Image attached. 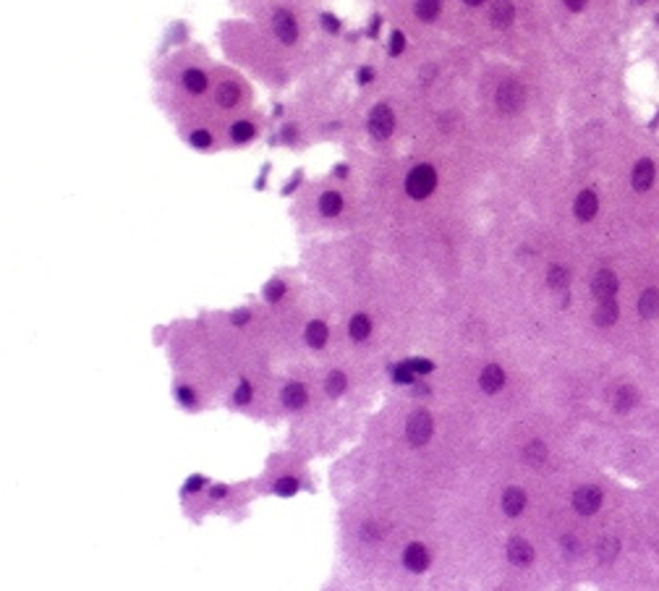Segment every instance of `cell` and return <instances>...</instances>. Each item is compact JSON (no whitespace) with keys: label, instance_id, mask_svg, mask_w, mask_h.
<instances>
[{"label":"cell","instance_id":"cell-1","mask_svg":"<svg viewBox=\"0 0 659 591\" xmlns=\"http://www.w3.org/2000/svg\"><path fill=\"white\" fill-rule=\"evenodd\" d=\"M437 186V173L432 165H416L406 178V191L411 199H427Z\"/></svg>","mask_w":659,"mask_h":591},{"label":"cell","instance_id":"cell-2","mask_svg":"<svg viewBox=\"0 0 659 591\" xmlns=\"http://www.w3.org/2000/svg\"><path fill=\"white\" fill-rule=\"evenodd\" d=\"M432 429H434V424H432V416L427 414V411H413V414L408 416V421H406V437H408V443L416 445V447L429 443Z\"/></svg>","mask_w":659,"mask_h":591},{"label":"cell","instance_id":"cell-3","mask_svg":"<svg viewBox=\"0 0 659 591\" xmlns=\"http://www.w3.org/2000/svg\"><path fill=\"white\" fill-rule=\"evenodd\" d=\"M523 100H526V92H523L521 82L508 79V82L500 84V89H497V108L503 113H518L523 108Z\"/></svg>","mask_w":659,"mask_h":591},{"label":"cell","instance_id":"cell-4","mask_svg":"<svg viewBox=\"0 0 659 591\" xmlns=\"http://www.w3.org/2000/svg\"><path fill=\"white\" fill-rule=\"evenodd\" d=\"M573 508H576L581 516H594L596 510L602 508V490L594 487V484L578 487L576 495H573Z\"/></svg>","mask_w":659,"mask_h":591},{"label":"cell","instance_id":"cell-5","mask_svg":"<svg viewBox=\"0 0 659 591\" xmlns=\"http://www.w3.org/2000/svg\"><path fill=\"white\" fill-rule=\"evenodd\" d=\"M393 129H395L393 110H390L387 105H377V108H372V113H369V131H372V136L387 139L390 134H393Z\"/></svg>","mask_w":659,"mask_h":591},{"label":"cell","instance_id":"cell-6","mask_svg":"<svg viewBox=\"0 0 659 591\" xmlns=\"http://www.w3.org/2000/svg\"><path fill=\"white\" fill-rule=\"evenodd\" d=\"M591 291H594V296L599 301L613 298V296L617 293V277H615L613 269H599L594 275V280H591Z\"/></svg>","mask_w":659,"mask_h":591},{"label":"cell","instance_id":"cell-7","mask_svg":"<svg viewBox=\"0 0 659 591\" xmlns=\"http://www.w3.org/2000/svg\"><path fill=\"white\" fill-rule=\"evenodd\" d=\"M272 29H275V34L280 37V42H285V45H293L296 37H299V27H296V21H293L291 13H285V11H277V13H275Z\"/></svg>","mask_w":659,"mask_h":591},{"label":"cell","instance_id":"cell-8","mask_svg":"<svg viewBox=\"0 0 659 591\" xmlns=\"http://www.w3.org/2000/svg\"><path fill=\"white\" fill-rule=\"evenodd\" d=\"M403 565L411 573H424L429 565V552L424 545H408L403 552Z\"/></svg>","mask_w":659,"mask_h":591},{"label":"cell","instance_id":"cell-9","mask_svg":"<svg viewBox=\"0 0 659 591\" xmlns=\"http://www.w3.org/2000/svg\"><path fill=\"white\" fill-rule=\"evenodd\" d=\"M508 560H510L513 565H518V568L529 565L531 560H534V547H531L526 539L515 536V539L508 542Z\"/></svg>","mask_w":659,"mask_h":591},{"label":"cell","instance_id":"cell-10","mask_svg":"<svg viewBox=\"0 0 659 591\" xmlns=\"http://www.w3.org/2000/svg\"><path fill=\"white\" fill-rule=\"evenodd\" d=\"M631 184L636 191H649L654 184V163L651 160H639L631 173Z\"/></svg>","mask_w":659,"mask_h":591},{"label":"cell","instance_id":"cell-11","mask_svg":"<svg viewBox=\"0 0 659 591\" xmlns=\"http://www.w3.org/2000/svg\"><path fill=\"white\" fill-rule=\"evenodd\" d=\"M500 505H503L505 516H510V518L521 516L523 508H526V492H523L521 487H510V490H505Z\"/></svg>","mask_w":659,"mask_h":591},{"label":"cell","instance_id":"cell-12","mask_svg":"<svg viewBox=\"0 0 659 591\" xmlns=\"http://www.w3.org/2000/svg\"><path fill=\"white\" fill-rule=\"evenodd\" d=\"M479 385H482V390L484 393H497V390H503L505 385V371L503 367H497V364H489V367H484V371L479 374Z\"/></svg>","mask_w":659,"mask_h":591},{"label":"cell","instance_id":"cell-13","mask_svg":"<svg viewBox=\"0 0 659 591\" xmlns=\"http://www.w3.org/2000/svg\"><path fill=\"white\" fill-rule=\"evenodd\" d=\"M513 16H515V8H513L510 0H497L492 6V11H489V21H492V27H497V29L510 27Z\"/></svg>","mask_w":659,"mask_h":591},{"label":"cell","instance_id":"cell-14","mask_svg":"<svg viewBox=\"0 0 659 591\" xmlns=\"http://www.w3.org/2000/svg\"><path fill=\"white\" fill-rule=\"evenodd\" d=\"M576 217L578 220H591L596 215V210H599V199H596V194L594 191H581L578 194V199H576Z\"/></svg>","mask_w":659,"mask_h":591},{"label":"cell","instance_id":"cell-15","mask_svg":"<svg viewBox=\"0 0 659 591\" xmlns=\"http://www.w3.org/2000/svg\"><path fill=\"white\" fill-rule=\"evenodd\" d=\"M639 314L644 319H654L659 317V291L657 288H646L639 298Z\"/></svg>","mask_w":659,"mask_h":591},{"label":"cell","instance_id":"cell-16","mask_svg":"<svg viewBox=\"0 0 659 591\" xmlns=\"http://www.w3.org/2000/svg\"><path fill=\"white\" fill-rule=\"evenodd\" d=\"M636 403H639V393H636V388H631V385H620V388L615 390V398H613L615 411L625 414V411H631Z\"/></svg>","mask_w":659,"mask_h":591},{"label":"cell","instance_id":"cell-17","mask_svg":"<svg viewBox=\"0 0 659 591\" xmlns=\"http://www.w3.org/2000/svg\"><path fill=\"white\" fill-rule=\"evenodd\" d=\"M306 388H303L301 382H291V385H285L283 390V406L288 408H303L306 406Z\"/></svg>","mask_w":659,"mask_h":591},{"label":"cell","instance_id":"cell-18","mask_svg":"<svg viewBox=\"0 0 659 591\" xmlns=\"http://www.w3.org/2000/svg\"><path fill=\"white\" fill-rule=\"evenodd\" d=\"M594 322L599 324V327H610V324L617 322V304H615V298L599 301V306H596V312H594Z\"/></svg>","mask_w":659,"mask_h":591},{"label":"cell","instance_id":"cell-19","mask_svg":"<svg viewBox=\"0 0 659 591\" xmlns=\"http://www.w3.org/2000/svg\"><path fill=\"white\" fill-rule=\"evenodd\" d=\"M439 8H442V0H416L413 6L421 21H434L439 16Z\"/></svg>","mask_w":659,"mask_h":591},{"label":"cell","instance_id":"cell-20","mask_svg":"<svg viewBox=\"0 0 659 591\" xmlns=\"http://www.w3.org/2000/svg\"><path fill=\"white\" fill-rule=\"evenodd\" d=\"M343 210V199H340L338 191H327V194H322L320 199V212L325 215V217H335V215Z\"/></svg>","mask_w":659,"mask_h":591},{"label":"cell","instance_id":"cell-21","mask_svg":"<svg viewBox=\"0 0 659 591\" xmlns=\"http://www.w3.org/2000/svg\"><path fill=\"white\" fill-rule=\"evenodd\" d=\"M547 283L552 291H563V288H567V283H570V272H567V267H563V265H552L547 272Z\"/></svg>","mask_w":659,"mask_h":591},{"label":"cell","instance_id":"cell-22","mask_svg":"<svg viewBox=\"0 0 659 591\" xmlns=\"http://www.w3.org/2000/svg\"><path fill=\"white\" fill-rule=\"evenodd\" d=\"M306 343H309L311 348H322L327 343V324L309 322V327H306Z\"/></svg>","mask_w":659,"mask_h":591},{"label":"cell","instance_id":"cell-23","mask_svg":"<svg viewBox=\"0 0 659 591\" xmlns=\"http://www.w3.org/2000/svg\"><path fill=\"white\" fill-rule=\"evenodd\" d=\"M348 333H351L353 341H364V338H369V333H372V322H369V317L366 314L353 317L351 324H348Z\"/></svg>","mask_w":659,"mask_h":591},{"label":"cell","instance_id":"cell-24","mask_svg":"<svg viewBox=\"0 0 659 591\" xmlns=\"http://www.w3.org/2000/svg\"><path fill=\"white\" fill-rule=\"evenodd\" d=\"M596 552H599V560H602V563H613L615 557H617V552H620V542H617L615 536H604L602 542L596 545Z\"/></svg>","mask_w":659,"mask_h":591},{"label":"cell","instance_id":"cell-25","mask_svg":"<svg viewBox=\"0 0 659 591\" xmlns=\"http://www.w3.org/2000/svg\"><path fill=\"white\" fill-rule=\"evenodd\" d=\"M238 97H241V89H238L236 84L225 82V84H220L218 87V102L222 105V108H233V105L238 102Z\"/></svg>","mask_w":659,"mask_h":591},{"label":"cell","instance_id":"cell-26","mask_svg":"<svg viewBox=\"0 0 659 591\" xmlns=\"http://www.w3.org/2000/svg\"><path fill=\"white\" fill-rule=\"evenodd\" d=\"M183 87L194 94H201L207 89V76L201 74V71H186L183 74Z\"/></svg>","mask_w":659,"mask_h":591},{"label":"cell","instance_id":"cell-27","mask_svg":"<svg viewBox=\"0 0 659 591\" xmlns=\"http://www.w3.org/2000/svg\"><path fill=\"white\" fill-rule=\"evenodd\" d=\"M523 461L529 463V466H541V463L547 461V445L531 443L529 447L523 450Z\"/></svg>","mask_w":659,"mask_h":591},{"label":"cell","instance_id":"cell-28","mask_svg":"<svg viewBox=\"0 0 659 591\" xmlns=\"http://www.w3.org/2000/svg\"><path fill=\"white\" fill-rule=\"evenodd\" d=\"M413 377H416V371H413L411 361H403V364H398L393 369V379L398 385H411Z\"/></svg>","mask_w":659,"mask_h":591},{"label":"cell","instance_id":"cell-29","mask_svg":"<svg viewBox=\"0 0 659 591\" xmlns=\"http://www.w3.org/2000/svg\"><path fill=\"white\" fill-rule=\"evenodd\" d=\"M230 136H233V141H249V139L254 136V126L249 120H238L236 126L230 129Z\"/></svg>","mask_w":659,"mask_h":591},{"label":"cell","instance_id":"cell-30","mask_svg":"<svg viewBox=\"0 0 659 591\" xmlns=\"http://www.w3.org/2000/svg\"><path fill=\"white\" fill-rule=\"evenodd\" d=\"M346 385H348V379H346L343 371H332V374L327 377V393L330 395H340V393L346 390Z\"/></svg>","mask_w":659,"mask_h":591},{"label":"cell","instance_id":"cell-31","mask_svg":"<svg viewBox=\"0 0 659 591\" xmlns=\"http://www.w3.org/2000/svg\"><path fill=\"white\" fill-rule=\"evenodd\" d=\"M296 490H299V481L291 479V476H285V479L275 481V492H277V495H283V497H291V495H296Z\"/></svg>","mask_w":659,"mask_h":591},{"label":"cell","instance_id":"cell-32","mask_svg":"<svg viewBox=\"0 0 659 591\" xmlns=\"http://www.w3.org/2000/svg\"><path fill=\"white\" fill-rule=\"evenodd\" d=\"M249 400H251V385H249V382H241L236 390V395H233V403H236V406H246Z\"/></svg>","mask_w":659,"mask_h":591},{"label":"cell","instance_id":"cell-33","mask_svg":"<svg viewBox=\"0 0 659 591\" xmlns=\"http://www.w3.org/2000/svg\"><path fill=\"white\" fill-rule=\"evenodd\" d=\"M283 293H285V286L280 283V280H272V283L267 286V291H265L267 301H277V298H280Z\"/></svg>","mask_w":659,"mask_h":591},{"label":"cell","instance_id":"cell-34","mask_svg":"<svg viewBox=\"0 0 659 591\" xmlns=\"http://www.w3.org/2000/svg\"><path fill=\"white\" fill-rule=\"evenodd\" d=\"M403 47H406V37H403L401 32H395L393 37H390V56H401Z\"/></svg>","mask_w":659,"mask_h":591},{"label":"cell","instance_id":"cell-35","mask_svg":"<svg viewBox=\"0 0 659 591\" xmlns=\"http://www.w3.org/2000/svg\"><path fill=\"white\" fill-rule=\"evenodd\" d=\"M411 367H413V371H416V374H429V371L434 369V364H432L429 359H413Z\"/></svg>","mask_w":659,"mask_h":591},{"label":"cell","instance_id":"cell-36","mask_svg":"<svg viewBox=\"0 0 659 591\" xmlns=\"http://www.w3.org/2000/svg\"><path fill=\"white\" fill-rule=\"evenodd\" d=\"M192 141H194V147H210V144H212V136L207 134V131H194V134H192Z\"/></svg>","mask_w":659,"mask_h":591},{"label":"cell","instance_id":"cell-37","mask_svg":"<svg viewBox=\"0 0 659 591\" xmlns=\"http://www.w3.org/2000/svg\"><path fill=\"white\" fill-rule=\"evenodd\" d=\"M322 24H325V29H327V32H338V27H340L338 19H335L332 13H325V16H322Z\"/></svg>","mask_w":659,"mask_h":591},{"label":"cell","instance_id":"cell-38","mask_svg":"<svg viewBox=\"0 0 659 591\" xmlns=\"http://www.w3.org/2000/svg\"><path fill=\"white\" fill-rule=\"evenodd\" d=\"M178 398L183 406H194V393L189 388H178Z\"/></svg>","mask_w":659,"mask_h":591},{"label":"cell","instance_id":"cell-39","mask_svg":"<svg viewBox=\"0 0 659 591\" xmlns=\"http://www.w3.org/2000/svg\"><path fill=\"white\" fill-rule=\"evenodd\" d=\"M201 487H204V479H201V476H192V479L186 481V492H199Z\"/></svg>","mask_w":659,"mask_h":591},{"label":"cell","instance_id":"cell-40","mask_svg":"<svg viewBox=\"0 0 659 591\" xmlns=\"http://www.w3.org/2000/svg\"><path fill=\"white\" fill-rule=\"evenodd\" d=\"M372 76H375V71H372V68H361V71H358V82L369 84V82H372Z\"/></svg>","mask_w":659,"mask_h":591},{"label":"cell","instance_id":"cell-41","mask_svg":"<svg viewBox=\"0 0 659 591\" xmlns=\"http://www.w3.org/2000/svg\"><path fill=\"white\" fill-rule=\"evenodd\" d=\"M563 3H565L570 11H581L586 6V0H563Z\"/></svg>","mask_w":659,"mask_h":591},{"label":"cell","instance_id":"cell-42","mask_svg":"<svg viewBox=\"0 0 659 591\" xmlns=\"http://www.w3.org/2000/svg\"><path fill=\"white\" fill-rule=\"evenodd\" d=\"M246 319H249V312H236V314H233V322L236 324H244Z\"/></svg>","mask_w":659,"mask_h":591},{"label":"cell","instance_id":"cell-43","mask_svg":"<svg viewBox=\"0 0 659 591\" xmlns=\"http://www.w3.org/2000/svg\"><path fill=\"white\" fill-rule=\"evenodd\" d=\"M222 495H225V487H215L212 490V497H222Z\"/></svg>","mask_w":659,"mask_h":591},{"label":"cell","instance_id":"cell-44","mask_svg":"<svg viewBox=\"0 0 659 591\" xmlns=\"http://www.w3.org/2000/svg\"><path fill=\"white\" fill-rule=\"evenodd\" d=\"M463 3H466V6H482L484 0H463Z\"/></svg>","mask_w":659,"mask_h":591}]
</instances>
